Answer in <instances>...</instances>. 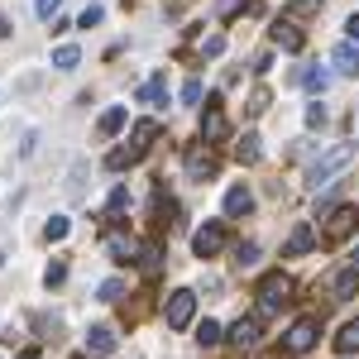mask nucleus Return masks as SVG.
I'll return each mask as SVG.
<instances>
[{"label":"nucleus","mask_w":359,"mask_h":359,"mask_svg":"<svg viewBox=\"0 0 359 359\" xmlns=\"http://www.w3.org/2000/svg\"><path fill=\"white\" fill-rule=\"evenodd\" d=\"M158 135H163V130H158V120H139L135 130H130V144H125V149H115L106 163H111L115 172H120V168H130V163H139V158L154 149V139H158Z\"/></svg>","instance_id":"f257e3e1"},{"label":"nucleus","mask_w":359,"mask_h":359,"mask_svg":"<svg viewBox=\"0 0 359 359\" xmlns=\"http://www.w3.org/2000/svg\"><path fill=\"white\" fill-rule=\"evenodd\" d=\"M355 144H335L331 154H321V158H316V163H311V172H306V182H311V187H331V177L335 172H345V168L355 163Z\"/></svg>","instance_id":"f03ea898"},{"label":"nucleus","mask_w":359,"mask_h":359,"mask_svg":"<svg viewBox=\"0 0 359 359\" xmlns=\"http://www.w3.org/2000/svg\"><path fill=\"white\" fill-rule=\"evenodd\" d=\"M196 316V292H187V287H177V292H168L163 302V321L172 326V331H182V326H192Z\"/></svg>","instance_id":"7ed1b4c3"},{"label":"nucleus","mask_w":359,"mask_h":359,"mask_svg":"<svg viewBox=\"0 0 359 359\" xmlns=\"http://www.w3.org/2000/svg\"><path fill=\"white\" fill-rule=\"evenodd\" d=\"M355 225H359V206H331V211H326L321 240H326V245H340L345 235H355Z\"/></svg>","instance_id":"20e7f679"},{"label":"nucleus","mask_w":359,"mask_h":359,"mask_svg":"<svg viewBox=\"0 0 359 359\" xmlns=\"http://www.w3.org/2000/svg\"><path fill=\"white\" fill-rule=\"evenodd\" d=\"M225 135H230V120L221 111V96H211L206 111H201V144H221Z\"/></svg>","instance_id":"39448f33"},{"label":"nucleus","mask_w":359,"mask_h":359,"mask_svg":"<svg viewBox=\"0 0 359 359\" xmlns=\"http://www.w3.org/2000/svg\"><path fill=\"white\" fill-rule=\"evenodd\" d=\"M192 249H196V259H216L225 249V221H206L192 235Z\"/></svg>","instance_id":"423d86ee"},{"label":"nucleus","mask_w":359,"mask_h":359,"mask_svg":"<svg viewBox=\"0 0 359 359\" xmlns=\"http://www.w3.org/2000/svg\"><path fill=\"white\" fill-rule=\"evenodd\" d=\"M316 316H302V321H292V331H287V340H283V350L287 355H306L311 345H316Z\"/></svg>","instance_id":"0eeeda50"},{"label":"nucleus","mask_w":359,"mask_h":359,"mask_svg":"<svg viewBox=\"0 0 359 359\" xmlns=\"http://www.w3.org/2000/svg\"><path fill=\"white\" fill-rule=\"evenodd\" d=\"M216 154H211V144H192L187 149V177L192 182H206V177H216Z\"/></svg>","instance_id":"6e6552de"},{"label":"nucleus","mask_w":359,"mask_h":359,"mask_svg":"<svg viewBox=\"0 0 359 359\" xmlns=\"http://www.w3.org/2000/svg\"><path fill=\"white\" fill-rule=\"evenodd\" d=\"M287 287H292V283H287L283 273H269L264 283H259V306H264V311H278V306L287 302Z\"/></svg>","instance_id":"1a4fd4ad"},{"label":"nucleus","mask_w":359,"mask_h":359,"mask_svg":"<svg viewBox=\"0 0 359 359\" xmlns=\"http://www.w3.org/2000/svg\"><path fill=\"white\" fill-rule=\"evenodd\" d=\"M259 335H264V326H259V316H240V321L230 326V340H235L240 350H254V345H259Z\"/></svg>","instance_id":"9d476101"},{"label":"nucleus","mask_w":359,"mask_h":359,"mask_svg":"<svg viewBox=\"0 0 359 359\" xmlns=\"http://www.w3.org/2000/svg\"><path fill=\"white\" fill-rule=\"evenodd\" d=\"M86 355H96V359L115 355V331L111 326H91V331H86Z\"/></svg>","instance_id":"9b49d317"},{"label":"nucleus","mask_w":359,"mask_h":359,"mask_svg":"<svg viewBox=\"0 0 359 359\" xmlns=\"http://www.w3.org/2000/svg\"><path fill=\"white\" fill-rule=\"evenodd\" d=\"M106 249L115 254V264H135L139 259V240L135 235H106Z\"/></svg>","instance_id":"f8f14e48"},{"label":"nucleus","mask_w":359,"mask_h":359,"mask_svg":"<svg viewBox=\"0 0 359 359\" xmlns=\"http://www.w3.org/2000/svg\"><path fill=\"white\" fill-rule=\"evenodd\" d=\"M269 39H273L283 53H297V48H302V34H297V25H287V20H278V25L269 29Z\"/></svg>","instance_id":"ddd939ff"},{"label":"nucleus","mask_w":359,"mask_h":359,"mask_svg":"<svg viewBox=\"0 0 359 359\" xmlns=\"http://www.w3.org/2000/svg\"><path fill=\"white\" fill-rule=\"evenodd\" d=\"M249 211H254L249 187H230V192H225V216H230V221H240V216H249Z\"/></svg>","instance_id":"4468645a"},{"label":"nucleus","mask_w":359,"mask_h":359,"mask_svg":"<svg viewBox=\"0 0 359 359\" xmlns=\"http://www.w3.org/2000/svg\"><path fill=\"white\" fill-rule=\"evenodd\" d=\"M139 101H149V106H168V77H163V72H154V77L144 82Z\"/></svg>","instance_id":"2eb2a0df"},{"label":"nucleus","mask_w":359,"mask_h":359,"mask_svg":"<svg viewBox=\"0 0 359 359\" xmlns=\"http://www.w3.org/2000/svg\"><path fill=\"white\" fill-rule=\"evenodd\" d=\"M311 245H316V235H311V225H297V230L287 235V245H283V254H287V259H297V254H306Z\"/></svg>","instance_id":"dca6fc26"},{"label":"nucleus","mask_w":359,"mask_h":359,"mask_svg":"<svg viewBox=\"0 0 359 359\" xmlns=\"http://www.w3.org/2000/svg\"><path fill=\"white\" fill-rule=\"evenodd\" d=\"M331 62H335V72H350V77H355V72H359V48H355V43H340Z\"/></svg>","instance_id":"f3484780"},{"label":"nucleus","mask_w":359,"mask_h":359,"mask_svg":"<svg viewBox=\"0 0 359 359\" xmlns=\"http://www.w3.org/2000/svg\"><path fill=\"white\" fill-rule=\"evenodd\" d=\"M125 120H130V111H125V106H111V111L101 115V125H96V130L111 139V135H120V130H125Z\"/></svg>","instance_id":"a211bd4d"},{"label":"nucleus","mask_w":359,"mask_h":359,"mask_svg":"<svg viewBox=\"0 0 359 359\" xmlns=\"http://www.w3.org/2000/svg\"><path fill=\"white\" fill-rule=\"evenodd\" d=\"M355 287H359V269H345V273H335V283H331V292L345 302V297H355Z\"/></svg>","instance_id":"6ab92c4d"},{"label":"nucleus","mask_w":359,"mask_h":359,"mask_svg":"<svg viewBox=\"0 0 359 359\" xmlns=\"http://www.w3.org/2000/svg\"><path fill=\"white\" fill-rule=\"evenodd\" d=\"M326 82H331V72H326V67H306L302 77H297L302 91H326Z\"/></svg>","instance_id":"aec40b11"},{"label":"nucleus","mask_w":359,"mask_h":359,"mask_svg":"<svg viewBox=\"0 0 359 359\" xmlns=\"http://www.w3.org/2000/svg\"><path fill=\"white\" fill-rule=\"evenodd\" d=\"M77 62H82V48H77V43H62V48L53 53V67H62V72H72Z\"/></svg>","instance_id":"412c9836"},{"label":"nucleus","mask_w":359,"mask_h":359,"mask_svg":"<svg viewBox=\"0 0 359 359\" xmlns=\"http://www.w3.org/2000/svg\"><path fill=\"white\" fill-rule=\"evenodd\" d=\"M335 350H340V355H355V350H359V321H350L345 331L335 335Z\"/></svg>","instance_id":"4be33fe9"},{"label":"nucleus","mask_w":359,"mask_h":359,"mask_svg":"<svg viewBox=\"0 0 359 359\" xmlns=\"http://www.w3.org/2000/svg\"><path fill=\"white\" fill-rule=\"evenodd\" d=\"M235 154H240V163H259V154H264V149H259V135H245L235 144Z\"/></svg>","instance_id":"5701e85b"},{"label":"nucleus","mask_w":359,"mask_h":359,"mask_svg":"<svg viewBox=\"0 0 359 359\" xmlns=\"http://www.w3.org/2000/svg\"><path fill=\"white\" fill-rule=\"evenodd\" d=\"M96 297H101V302H120V297H125V283H120V278H106V283L96 287Z\"/></svg>","instance_id":"b1692460"},{"label":"nucleus","mask_w":359,"mask_h":359,"mask_svg":"<svg viewBox=\"0 0 359 359\" xmlns=\"http://www.w3.org/2000/svg\"><path fill=\"white\" fill-rule=\"evenodd\" d=\"M67 230H72V225H67V216H53V221L43 225V235H48V245H53V240H67Z\"/></svg>","instance_id":"393cba45"},{"label":"nucleus","mask_w":359,"mask_h":359,"mask_svg":"<svg viewBox=\"0 0 359 359\" xmlns=\"http://www.w3.org/2000/svg\"><path fill=\"white\" fill-rule=\"evenodd\" d=\"M196 340H201V345H216V340H221V326H216V321H201V326H196Z\"/></svg>","instance_id":"a878e982"},{"label":"nucleus","mask_w":359,"mask_h":359,"mask_svg":"<svg viewBox=\"0 0 359 359\" xmlns=\"http://www.w3.org/2000/svg\"><path fill=\"white\" fill-rule=\"evenodd\" d=\"M101 20H106V10H101V5H86V10H82V20H77V25H82V29H96Z\"/></svg>","instance_id":"bb28decb"},{"label":"nucleus","mask_w":359,"mask_h":359,"mask_svg":"<svg viewBox=\"0 0 359 359\" xmlns=\"http://www.w3.org/2000/svg\"><path fill=\"white\" fill-rule=\"evenodd\" d=\"M57 10H62V0H34V15L39 20H53Z\"/></svg>","instance_id":"cd10ccee"},{"label":"nucleus","mask_w":359,"mask_h":359,"mask_svg":"<svg viewBox=\"0 0 359 359\" xmlns=\"http://www.w3.org/2000/svg\"><path fill=\"white\" fill-rule=\"evenodd\" d=\"M62 278H67V264H62V259H57V264H48V273H43V283H48V287H57Z\"/></svg>","instance_id":"c85d7f7f"},{"label":"nucleus","mask_w":359,"mask_h":359,"mask_svg":"<svg viewBox=\"0 0 359 359\" xmlns=\"http://www.w3.org/2000/svg\"><path fill=\"white\" fill-rule=\"evenodd\" d=\"M201 53H206V57H221L225 53V39H221V34H211V39L201 43Z\"/></svg>","instance_id":"c756f323"},{"label":"nucleus","mask_w":359,"mask_h":359,"mask_svg":"<svg viewBox=\"0 0 359 359\" xmlns=\"http://www.w3.org/2000/svg\"><path fill=\"white\" fill-rule=\"evenodd\" d=\"M182 101H187V106H196V101H201V82H196V77L182 86Z\"/></svg>","instance_id":"7c9ffc66"},{"label":"nucleus","mask_w":359,"mask_h":359,"mask_svg":"<svg viewBox=\"0 0 359 359\" xmlns=\"http://www.w3.org/2000/svg\"><path fill=\"white\" fill-rule=\"evenodd\" d=\"M235 259H240V264H254V259H259V245H240V249H235Z\"/></svg>","instance_id":"2f4dec72"},{"label":"nucleus","mask_w":359,"mask_h":359,"mask_svg":"<svg viewBox=\"0 0 359 359\" xmlns=\"http://www.w3.org/2000/svg\"><path fill=\"white\" fill-rule=\"evenodd\" d=\"M316 5H321V0H292V5H287V10H292V15H311V10H316Z\"/></svg>","instance_id":"473e14b6"},{"label":"nucleus","mask_w":359,"mask_h":359,"mask_svg":"<svg viewBox=\"0 0 359 359\" xmlns=\"http://www.w3.org/2000/svg\"><path fill=\"white\" fill-rule=\"evenodd\" d=\"M249 111L259 115V111H269V91H254V101H249Z\"/></svg>","instance_id":"72a5a7b5"},{"label":"nucleus","mask_w":359,"mask_h":359,"mask_svg":"<svg viewBox=\"0 0 359 359\" xmlns=\"http://www.w3.org/2000/svg\"><path fill=\"white\" fill-rule=\"evenodd\" d=\"M125 201H130V192H125V187H115V192H111V211H120Z\"/></svg>","instance_id":"f704fd0d"},{"label":"nucleus","mask_w":359,"mask_h":359,"mask_svg":"<svg viewBox=\"0 0 359 359\" xmlns=\"http://www.w3.org/2000/svg\"><path fill=\"white\" fill-rule=\"evenodd\" d=\"M345 29H350V39H355V43H359V15H355V20H350V25H345Z\"/></svg>","instance_id":"c9c22d12"},{"label":"nucleus","mask_w":359,"mask_h":359,"mask_svg":"<svg viewBox=\"0 0 359 359\" xmlns=\"http://www.w3.org/2000/svg\"><path fill=\"white\" fill-rule=\"evenodd\" d=\"M0 39H10V20L5 15H0Z\"/></svg>","instance_id":"e433bc0d"},{"label":"nucleus","mask_w":359,"mask_h":359,"mask_svg":"<svg viewBox=\"0 0 359 359\" xmlns=\"http://www.w3.org/2000/svg\"><path fill=\"white\" fill-rule=\"evenodd\" d=\"M20 359H39V350H25V355H20Z\"/></svg>","instance_id":"4c0bfd02"},{"label":"nucleus","mask_w":359,"mask_h":359,"mask_svg":"<svg viewBox=\"0 0 359 359\" xmlns=\"http://www.w3.org/2000/svg\"><path fill=\"white\" fill-rule=\"evenodd\" d=\"M0 264H5V254H0Z\"/></svg>","instance_id":"58836bf2"}]
</instances>
